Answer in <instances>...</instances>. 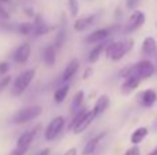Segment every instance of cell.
<instances>
[{"label": "cell", "mask_w": 157, "mask_h": 155, "mask_svg": "<svg viewBox=\"0 0 157 155\" xmlns=\"http://www.w3.org/2000/svg\"><path fill=\"white\" fill-rule=\"evenodd\" d=\"M132 47H134L132 38H123V40H119V41H110L108 44V47H106L105 52H106V56L110 60L119 62L132 49Z\"/></svg>", "instance_id": "1"}, {"label": "cell", "mask_w": 157, "mask_h": 155, "mask_svg": "<svg viewBox=\"0 0 157 155\" xmlns=\"http://www.w3.org/2000/svg\"><path fill=\"white\" fill-rule=\"evenodd\" d=\"M43 113V107L35 104V106H28L24 109L18 110L15 114L11 118V122L15 124V125H22V124H26L29 121H33L36 118H39Z\"/></svg>", "instance_id": "2"}, {"label": "cell", "mask_w": 157, "mask_h": 155, "mask_svg": "<svg viewBox=\"0 0 157 155\" xmlns=\"http://www.w3.org/2000/svg\"><path fill=\"white\" fill-rule=\"evenodd\" d=\"M36 76V69H28V70L22 71L13 82V95L14 96H21L25 91L28 89V87L30 85V82L33 81Z\"/></svg>", "instance_id": "3"}, {"label": "cell", "mask_w": 157, "mask_h": 155, "mask_svg": "<svg viewBox=\"0 0 157 155\" xmlns=\"http://www.w3.org/2000/svg\"><path fill=\"white\" fill-rule=\"evenodd\" d=\"M39 131H40V125L35 126L33 129L22 133L21 136L17 139V147H15V150L13 151V155H25L26 154Z\"/></svg>", "instance_id": "4"}, {"label": "cell", "mask_w": 157, "mask_h": 155, "mask_svg": "<svg viewBox=\"0 0 157 155\" xmlns=\"http://www.w3.org/2000/svg\"><path fill=\"white\" fill-rule=\"evenodd\" d=\"M63 126H65V118L63 117H55L51 120V122L47 125L46 128V132H44V139L47 140V142H52V140H55L58 136H59V133L62 132Z\"/></svg>", "instance_id": "5"}, {"label": "cell", "mask_w": 157, "mask_h": 155, "mask_svg": "<svg viewBox=\"0 0 157 155\" xmlns=\"http://www.w3.org/2000/svg\"><path fill=\"white\" fill-rule=\"evenodd\" d=\"M145 21H146V16H145V14L142 13V11H139V10H134L132 14L130 15V18H128L127 23H125L123 32H124L125 34L135 32V30H138L139 27L144 26Z\"/></svg>", "instance_id": "6"}, {"label": "cell", "mask_w": 157, "mask_h": 155, "mask_svg": "<svg viewBox=\"0 0 157 155\" xmlns=\"http://www.w3.org/2000/svg\"><path fill=\"white\" fill-rule=\"evenodd\" d=\"M155 71H156V66L147 59L139 60V62H136L134 65V74L141 77L142 80H146L149 77H152L155 74Z\"/></svg>", "instance_id": "7"}, {"label": "cell", "mask_w": 157, "mask_h": 155, "mask_svg": "<svg viewBox=\"0 0 157 155\" xmlns=\"http://www.w3.org/2000/svg\"><path fill=\"white\" fill-rule=\"evenodd\" d=\"M113 34L110 30V27H102V29H97L94 30L92 33H90L86 38V43L88 44H98V43H102L105 41L106 38H109L110 36Z\"/></svg>", "instance_id": "8"}, {"label": "cell", "mask_w": 157, "mask_h": 155, "mask_svg": "<svg viewBox=\"0 0 157 155\" xmlns=\"http://www.w3.org/2000/svg\"><path fill=\"white\" fill-rule=\"evenodd\" d=\"M141 81H142V78L141 77H138L136 74L124 78V82L121 84V93L123 95H130L131 92H134V91L139 87Z\"/></svg>", "instance_id": "9"}, {"label": "cell", "mask_w": 157, "mask_h": 155, "mask_svg": "<svg viewBox=\"0 0 157 155\" xmlns=\"http://www.w3.org/2000/svg\"><path fill=\"white\" fill-rule=\"evenodd\" d=\"M95 19H97V14H91V15H86L81 16V18H77L73 23V27L76 32H84L88 27H91L94 25Z\"/></svg>", "instance_id": "10"}, {"label": "cell", "mask_w": 157, "mask_h": 155, "mask_svg": "<svg viewBox=\"0 0 157 155\" xmlns=\"http://www.w3.org/2000/svg\"><path fill=\"white\" fill-rule=\"evenodd\" d=\"M30 51H32V49H30V44L29 43L21 44V45L14 51V60H15L17 63L28 62V59H29V56H30Z\"/></svg>", "instance_id": "11"}, {"label": "cell", "mask_w": 157, "mask_h": 155, "mask_svg": "<svg viewBox=\"0 0 157 155\" xmlns=\"http://www.w3.org/2000/svg\"><path fill=\"white\" fill-rule=\"evenodd\" d=\"M109 106H110V99H109V96L108 95H101L99 98L97 99V103H95L94 107H92V113H94L95 118L99 117V115H102L103 113L109 109Z\"/></svg>", "instance_id": "12"}, {"label": "cell", "mask_w": 157, "mask_h": 155, "mask_svg": "<svg viewBox=\"0 0 157 155\" xmlns=\"http://www.w3.org/2000/svg\"><path fill=\"white\" fill-rule=\"evenodd\" d=\"M78 67H80V60L78 59H72L71 62L66 65V67L63 69V73H62V82H68L71 81L72 78L75 77V74L77 73Z\"/></svg>", "instance_id": "13"}, {"label": "cell", "mask_w": 157, "mask_h": 155, "mask_svg": "<svg viewBox=\"0 0 157 155\" xmlns=\"http://www.w3.org/2000/svg\"><path fill=\"white\" fill-rule=\"evenodd\" d=\"M94 120H95V115H94V113H92V110H88V113L84 115L83 120H81L80 122L77 124V125H75L73 128H72V132H73L75 135L83 133V132L86 131V129L88 128L90 125H91V122H92Z\"/></svg>", "instance_id": "14"}, {"label": "cell", "mask_w": 157, "mask_h": 155, "mask_svg": "<svg viewBox=\"0 0 157 155\" xmlns=\"http://www.w3.org/2000/svg\"><path fill=\"white\" fill-rule=\"evenodd\" d=\"M33 23H35V33H33L35 36H43V34H47V33H48L50 30H51V27L48 26V23L46 22V19H44L43 16L40 15V14H36Z\"/></svg>", "instance_id": "15"}, {"label": "cell", "mask_w": 157, "mask_h": 155, "mask_svg": "<svg viewBox=\"0 0 157 155\" xmlns=\"http://www.w3.org/2000/svg\"><path fill=\"white\" fill-rule=\"evenodd\" d=\"M57 47L54 44H50V45H46L43 49V60L46 63V66L51 67V66L55 65V59H57Z\"/></svg>", "instance_id": "16"}, {"label": "cell", "mask_w": 157, "mask_h": 155, "mask_svg": "<svg viewBox=\"0 0 157 155\" xmlns=\"http://www.w3.org/2000/svg\"><path fill=\"white\" fill-rule=\"evenodd\" d=\"M105 136H106V132H101L99 135H97V136H94L92 139H90L88 142H87L84 150H83V155H91V154H94V151L97 150L98 144H99L101 140H102Z\"/></svg>", "instance_id": "17"}, {"label": "cell", "mask_w": 157, "mask_h": 155, "mask_svg": "<svg viewBox=\"0 0 157 155\" xmlns=\"http://www.w3.org/2000/svg\"><path fill=\"white\" fill-rule=\"evenodd\" d=\"M157 100V93L153 89H146L139 95V103L144 107H152Z\"/></svg>", "instance_id": "18"}, {"label": "cell", "mask_w": 157, "mask_h": 155, "mask_svg": "<svg viewBox=\"0 0 157 155\" xmlns=\"http://www.w3.org/2000/svg\"><path fill=\"white\" fill-rule=\"evenodd\" d=\"M109 43H110V40H109V41H102V43H98L97 45H95L94 48L91 49V52H90L88 62L90 63H95L97 60H99L101 55H102V52L106 49V47H108Z\"/></svg>", "instance_id": "19"}, {"label": "cell", "mask_w": 157, "mask_h": 155, "mask_svg": "<svg viewBox=\"0 0 157 155\" xmlns=\"http://www.w3.org/2000/svg\"><path fill=\"white\" fill-rule=\"evenodd\" d=\"M156 51H157V41L150 36L146 37L144 40V43H142V54L145 56H152V55L156 54Z\"/></svg>", "instance_id": "20"}, {"label": "cell", "mask_w": 157, "mask_h": 155, "mask_svg": "<svg viewBox=\"0 0 157 155\" xmlns=\"http://www.w3.org/2000/svg\"><path fill=\"white\" fill-rule=\"evenodd\" d=\"M83 103H84V92L80 89L75 93L73 99H72V103H71V113L72 114L75 115L78 110L83 109Z\"/></svg>", "instance_id": "21"}, {"label": "cell", "mask_w": 157, "mask_h": 155, "mask_svg": "<svg viewBox=\"0 0 157 155\" xmlns=\"http://www.w3.org/2000/svg\"><path fill=\"white\" fill-rule=\"evenodd\" d=\"M147 133H149V129L145 128V126H141V128H136L135 131L132 132V135H131L130 140L132 144H139V143H142L145 140V137L147 136Z\"/></svg>", "instance_id": "22"}, {"label": "cell", "mask_w": 157, "mask_h": 155, "mask_svg": "<svg viewBox=\"0 0 157 155\" xmlns=\"http://www.w3.org/2000/svg\"><path fill=\"white\" fill-rule=\"evenodd\" d=\"M65 41H66V23H65V18H63V22L61 23L59 30H58L57 36L54 38V45L57 48H61L65 44Z\"/></svg>", "instance_id": "23"}, {"label": "cell", "mask_w": 157, "mask_h": 155, "mask_svg": "<svg viewBox=\"0 0 157 155\" xmlns=\"http://www.w3.org/2000/svg\"><path fill=\"white\" fill-rule=\"evenodd\" d=\"M69 89H71V85L69 84H65V85H62V87H59L58 89H55V92H54V102L55 103L57 104L62 103V102L66 99V96H68Z\"/></svg>", "instance_id": "24"}, {"label": "cell", "mask_w": 157, "mask_h": 155, "mask_svg": "<svg viewBox=\"0 0 157 155\" xmlns=\"http://www.w3.org/2000/svg\"><path fill=\"white\" fill-rule=\"evenodd\" d=\"M17 32L24 36L32 34V33H35V23L33 22H22L17 26Z\"/></svg>", "instance_id": "25"}, {"label": "cell", "mask_w": 157, "mask_h": 155, "mask_svg": "<svg viewBox=\"0 0 157 155\" xmlns=\"http://www.w3.org/2000/svg\"><path fill=\"white\" fill-rule=\"evenodd\" d=\"M68 8H69V14H71L72 18L78 15V11H80V4H78V0H68Z\"/></svg>", "instance_id": "26"}, {"label": "cell", "mask_w": 157, "mask_h": 155, "mask_svg": "<svg viewBox=\"0 0 157 155\" xmlns=\"http://www.w3.org/2000/svg\"><path fill=\"white\" fill-rule=\"evenodd\" d=\"M87 113H88V109H84V107H83V109H81V110H78V111L76 113V114H75V115H73V118H72L71 129H72V128H73V126H75V125H77V124H78V122H80V121H81V120H83V118H84V115H86V114H87Z\"/></svg>", "instance_id": "27"}, {"label": "cell", "mask_w": 157, "mask_h": 155, "mask_svg": "<svg viewBox=\"0 0 157 155\" xmlns=\"http://www.w3.org/2000/svg\"><path fill=\"white\" fill-rule=\"evenodd\" d=\"M11 80H13L11 76H3L2 78H0V93H2L3 91L11 84Z\"/></svg>", "instance_id": "28"}, {"label": "cell", "mask_w": 157, "mask_h": 155, "mask_svg": "<svg viewBox=\"0 0 157 155\" xmlns=\"http://www.w3.org/2000/svg\"><path fill=\"white\" fill-rule=\"evenodd\" d=\"M10 71V63L6 62V60H3V62H0V77L3 76H7V73Z\"/></svg>", "instance_id": "29"}, {"label": "cell", "mask_w": 157, "mask_h": 155, "mask_svg": "<svg viewBox=\"0 0 157 155\" xmlns=\"http://www.w3.org/2000/svg\"><path fill=\"white\" fill-rule=\"evenodd\" d=\"M124 155H141V150L138 148V146L134 144L131 148H128L127 151H125Z\"/></svg>", "instance_id": "30"}, {"label": "cell", "mask_w": 157, "mask_h": 155, "mask_svg": "<svg viewBox=\"0 0 157 155\" xmlns=\"http://www.w3.org/2000/svg\"><path fill=\"white\" fill-rule=\"evenodd\" d=\"M92 74H94V69L92 67H86V70H84V73H83V80L91 78Z\"/></svg>", "instance_id": "31"}, {"label": "cell", "mask_w": 157, "mask_h": 155, "mask_svg": "<svg viewBox=\"0 0 157 155\" xmlns=\"http://www.w3.org/2000/svg\"><path fill=\"white\" fill-rule=\"evenodd\" d=\"M0 18L2 19H8L10 18V14L7 13V10H6L2 4H0Z\"/></svg>", "instance_id": "32"}, {"label": "cell", "mask_w": 157, "mask_h": 155, "mask_svg": "<svg viewBox=\"0 0 157 155\" xmlns=\"http://www.w3.org/2000/svg\"><path fill=\"white\" fill-rule=\"evenodd\" d=\"M24 11H25V15L29 16V18H35V16H36V14H35V11H33V8H32V7H26V8H24Z\"/></svg>", "instance_id": "33"}, {"label": "cell", "mask_w": 157, "mask_h": 155, "mask_svg": "<svg viewBox=\"0 0 157 155\" xmlns=\"http://www.w3.org/2000/svg\"><path fill=\"white\" fill-rule=\"evenodd\" d=\"M136 5H138V0H127V7L130 10H135Z\"/></svg>", "instance_id": "34"}, {"label": "cell", "mask_w": 157, "mask_h": 155, "mask_svg": "<svg viewBox=\"0 0 157 155\" xmlns=\"http://www.w3.org/2000/svg\"><path fill=\"white\" fill-rule=\"evenodd\" d=\"M63 155H77V150L76 148H69V150L66 151Z\"/></svg>", "instance_id": "35"}, {"label": "cell", "mask_w": 157, "mask_h": 155, "mask_svg": "<svg viewBox=\"0 0 157 155\" xmlns=\"http://www.w3.org/2000/svg\"><path fill=\"white\" fill-rule=\"evenodd\" d=\"M36 155H50V148H43V150L39 151Z\"/></svg>", "instance_id": "36"}, {"label": "cell", "mask_w": 157, "mask_h": 155, "mask_svg": "<svg viewBox=\"0 0 157 155\" xmlns=\"http://www.w3.org/2000/svg\"><path fill=\"white\" fill-rule=\"evenodd\" d=\"M149 155H157V147H156L155 150H153V151H152V153H150Z\"/></svg>", "instance_id": "37"}, {"label": "cell", "mask_w": 157, "mask_h": 155, "mask_svg": "<svg viewBox=\"0 0 157 155\" xmlns=\"http://www.w3.org/2000/svg\"><path fill=\"white\" fill-rule=\"evenodd\" d=\"M0 2H3V3H10L11 0H0Z\"/></svg>", "instance_id": "38"}, {"label": "cell", "mask_w": 157, "mask_h": 155, "mask_svg": "<svg viewBox=\"0 0 157 155\" xmlns=\"http://www.w3.org/2000/svg\"><path fill=\"white\" fill-rule=\"evenodd\" d=\"M156 71H157V63H156Z\"/></svg>", "instance_id": "39"}, {"label": "cell", "mask_w": 157, "mask_h": 155, "mask_svg": "<svg viewBox=\"0 0 157 155\" xmlns=\"http://www.w3.org/2000/svg\"><path fill=\"white\" fill-rule=\"evenodd\" d=\"M156 126H157V124H156Z\"/></svg>", "instance_id": "40"}]
</instances>
